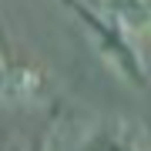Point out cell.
<instances>
[{"instance_id":"obj_3","label":"cell","mask_w":151,"mask_h":151,"mask_svg":"<svg viewBox=\"0 0 151 151\" xmlns=\"http://www.w3.org/2000/svg\"><path fill=\"white\" fill-rule=\"evenodd\" d=\"M108 17L121 30L151 27V0H108Z\"/></svg>"},{"instance_id":"obj_1","label":"cell","mask_w":151,"mask_h":151,"mask_svg":"<svg viewBox=\"0 0 151 151\" xmlns=\"http://www.w3.org/2000/svg\"><path fill=\"white\" fill-rule=\"evenodd\" d=\"M77 151H148V141L138 128L124 121H108L97 124L84 134V141L77 145Z\"/></svg>"},{"instance_id":"obj_2","label":"cell","mask_w":151,"mask_h":151,"mask_svg":"<svg viewBox=\"0 0 151 151\" xmlns=\"http://www.w3.org/2000/svg\"><path fill=\"white\" fill-rule=\"evenodd\" d=\"M40 91V74L24 64H10L0 57V97H34Z\"/></svg>"}]
</instances>
